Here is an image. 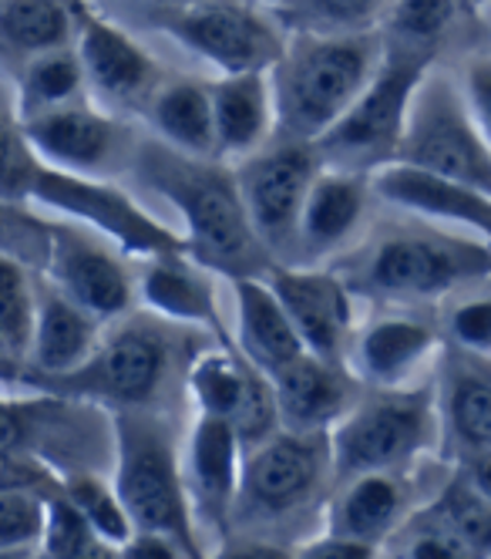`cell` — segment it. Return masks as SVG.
Masks as SVG:
<instances>
[{
    "instance_id": "17",
    "label": "cell",
    "mask_w": 491,
    "mask_h": 559,
    "mask_svg": "<svg viewBox=\"0 0 491 559\" xmlns=\"http://www.w3.org/2000/svg\"><path fill=\"white\" fill-rule=\"evenodd\" d=\"M246 445L229 418L199 415L185 449V483L195 509V523L216 530L219 543L229 539L236 502L242 489Z\"/></svg>"
},
{
    "instance_id": "22",
    "label": "cell",
    "mask_w": 491,
    "mask_h": 559,
    "mask_svg": "<svg viewBox=\"0 0 491 559\" xmlns=\"http://www.w3.org/2000/svg\"><path fill=\"white\" fill-rule=\"evenodd\" d=\"M139 297L161 321L209 331L216 334L219 344L236 347V337H229L219 313L213 270L202 266L195 257L189 253L152 257L139 280Z\"/></svg>"
},
{
    "instance_id": "46",
    "label": "cell",
    "mask_w": 491,
    "mask_h": 559,
    "mask_svg": "<svg viewBox=\"0 0 491 559\" xmlns=\"http://www.w3.org/2000/svg\"><path fill=\"white\" fill-rule=\"evenodd\" d=\"M250 4H256V8H266V11H279V8H286V4H290V0H250Z\"/></svg>"
},
{
    "instance_id": "8",
    "label": "cell",
    "mask_w": 491,
    "mask_h": 559,
    "mask_svg": "<svg viewBox=\"0 0 491 559\" xmlns=\"http://www.w3.org/2000/svg\"><path fill=\"white\" fill-rule=\"evenodd\" d=\"M337 486L331 431H286L279 428L266 442L246 449L242 489L236 502V526H283L286 519L307 515L320 506L323 492Z\"/></svg>"
},
{
    "instance_id": "26",
    "label": "cell",
    "mask_w": 491,
    "mask_h": 559,
    "mask_svg": "<svg viewBox=\"0 0 491 559\" xmlns=\"http://www.w3.org/2000/svg\"><path fill=\"white\" fill-rule=\"evenodd\" d=\"M441 350V334L418 317L387 313L378 317L354 337L357 374L374 388L411 384V378Z\"/></svg>"
},
{
    "instance_id": "47",
    "label": "cell",
    "mask_w": 491,
    "mask_h": 559,
    "mask_svg": "<svg viewBox=\"0 0 491 559\" xmlns=\"http://www.w3.org/2000/svg\"><path fill=\"white\" fill-rule=\"evenodd\" d=\"M471 4H475V8H488V4H491V0H471Z\"/></svg>"
},
{
    "instance_id": "7",
    "label": "cell",
    "mask_w": 491,
    "mask_h": 559,
    "mask_svg": "<svg viewBox=\"0 0 491 559\" xmlns=\"http://www.w3.org/2000/svg\"><path fill=\"white\" fill-rule=\"evenodd\" d=\"M434 61L438 58L428 51L387 45L371 85L360 92V98L340 122L316 142L323 166L374 176L378 169L397 163L411 102L428 71L434 68Z\"/></svg>"
},
{
    "instance_id": "42",
    "label": "cell",
    "mask_w": 491,
    "mask_h": 559,
    "mask_svg": "<svg viewBox=\"0 0 491 559\" xmlns=\"http://www.w3.org/2000/svg\"><path fill=\"white\" fill-rule=\"evenodd\" d=\"M381 549L371 546V543H360V539H350V536H340V533H331V530H326L323 536H316V539H310V543L297 546L300 559H371Z\"/></svg>"
},
{
    "instance_id": "3",
    "label": "cell",
    "mask_w": 491,
    "mask_h": 559,
    "mask_svg": "<svg viewBox=\"0 0 491 559\" xmlns=\"http://www.w3.org/2000/svg\"><path fill=\"white\" fill-rule=\"evenodd\" d=\"M115 489L125 502L135 530H152L179 539L189 556H199V523L169 421L152 408L111 412Z\"/></svg>"
},
{
    "instance_id": "6",
    "label": "cell",
    "mask_w": 491,
    "mask_h": 559,
    "mask_svg": "<svg viewBox=\"0 0 491 559\" xmlns=\"http://www.w3.org/2000/svg\"><path fill=\"white\" fill-rule=\"evenodd\" d=\"M491 276V243L465 239L444 229L391 233L374 250H367L347 284L354 294L394 297V300H431L452 294L471 280Z\"/></svg>"
},
{
    "instance_id": "29",
    "label": "cell",
    "mask_w": 491,
    "mask_h": 559,
    "mask_svg": "<svg viewBox=\"0 0 491 559\" xmlns=\"http://www.w3.org/2000/svg\"><path fill=\"white\" fill-rule=\"evenodd\" d=\"M145 118L166 145L199 155L219 158L216 139V108H213V85L195 82V78H166L152 102L145 105Z\"/></svg>"
},
{
    "instance_id": "32",
    "label": "cell",
    "mask_w": 491,
    "mask_h": 559,
    "mask_svg": "<svg viewBox=\"0 0 491 559\" xmlns=\"http://www.w3.org/2000/svg\"><path fill=\"white\" fill-rule=\"evenodd\" d=\"M0 41L11 61H27L77 41L74 0H0Z\"/></svg>"
},
{
    "instance_id": "10",
    "label": "cell",
    "mask_w": 491,
    "mask_h": 559,
    "mask_svg": "<svg viewBox=\"0 0 491 559\" xmlns=\"http://www.w3.org/2000/svg\"><path fill=\"white\" fill-rule=\"evenodd\" d=\"M21 203H37L58 216L85 223L88 229L111 239L129 257L152 260L166 253H189L185 236L152 219L135 199H129V192L115 189L101 176L55 169L48 163H40V155L24 182Z\"/></svg>"
},
{
    "instance_id": "34",
    "label": "cell",
    "mask_w": 491,
    "mask_h": 559,
    "mask_svg": "<svg viewBox=\"0 0 491 559\" xmlns=\"http://www.w3.org/2000/svg\"><path fill=\"white\" fill-rule=\"evenodd\" d=\"M394 0H290L276 11L286 31L316 34H363L381 31Z\"/></svg>"
},
{
    "instance_id": "2",
    "label": "cell",
    "mask_w": 491,
    "mask_h": 559,
    "mask_svg": "<svg viewBox=\"0 0 491 559\" xmlns=\"http://www.w3.org/2000/svg\"><path fill=\"white\" fill-rule=\"evenodd\" d=\"M384 31L316 34L290 31L283 58L270 71L276 132L320 142L354 108L384 61Z\"/></svg>"
},
{
    "instance_id": "35",
    "label": "cell",
    "mask_w": 491,
    "mask_h": 559,
    "mask_svg": "<svg viewBox=\"0 0 491 559\" xmlns=\"http://www.w3.org/2000/svg\"><path fill=\"white\" fill-rule=\"evenodd\" d=\"M61 486L77 502V509L92 519V526L98 530V536L115 552H121L129 546V539L135 536V523H132L125 502H121L118 489H115V478H111V483H105L95 468L81 465V468H64L61 472Z\"/></svg>"
},
{
    "instance_id": "9",
    "label": "cell",
    "mask_w": 491,
    "mask_h": 559,
    "mask_svg": "<svg viewBox=\"0 0 491 559\" xmlns=\"http://www.w3.org/2000/svg\"><path fill=\"white\" fill-rule=\"evenodd\" d=\"M145 21L219 74L273 71L290 31L250 0H199L182 8H148Z\"/></svg>"
},
{
    "instance_id": "37",
    "label": "cell",
    "mask_w": 491,
    "mask_h": 559,
    "mask_svg": "<svg viewBox=\"0 0 491 559\" xmlns=\"http://www.w3.org/2000/svg\"><path fill=\"white\" fill-rule=\"evenodd\" d=\"M40 552L55 559L115 556V549L98 536L92 519L77 509V502L64 492V486L48 496V530H45V546H40Z\"/></svg>"
},
{
    "instance_id": "1",
    "label": "cell",
    "mask_w": 491,
    "mask_h": 559,
    "mask_svg": "<svg viewBox=\"0 0 491 559\" xmlns=\"http://www.w3.org/2000/svg\"><path fill=\"white\" fill-rule=\"evenodd\" d=\"M135 169L179 213L189 257L202 266L236 280L266 276L276 263L246 210L236 169L223 166V158H199L166 142H145Z\"/></svg>"
},
{
    "instance_id": "23",
    "label": "cell",
    "mask_w": 491,
    "mask_h": 559,
    "mask_svg": "<svg viewBox=\"0 0 491 559\" xmlns=\"http://www.w3.org/2000/svg\"><path fill=\"white\" fill-rule=\"evenodd\" d=\"M411 478L404 472H360L334 486V496L326 502V530L384 546L411 515Z\"/></svg>"
},
{
    "instance_id": "44",
    "label": "cell",
    "mask_w": 491,
    "mask_h": 559,
    "mask_svg": "<svg viewBox=\"0 0 491 559\" xmlns=\"http://www.w3.org/2000/svg\"><path fill=\"white\" fill-rule=\"evenodd\" d=\"M458 468L471 478L475 489H481L491 499V449H481V452H471V455L458 459Z\"/></svg>"
},
{
    "instance_id": "20",
    "label": "cell",
    "mask_w": 491,
    "mask_h": 559,
    "mask_svg": "<svg viewBox=\"0 0 491 559\" xmlns=\"http://www.w3.org/2000/svg\"><path fill=\"white\" fill-rule=\"evenodd\" d=\"M360 381L344 361H326L310 350L300 354L294 365L273 374L279 425L286 431H334L363 394Z\"/></svg>"
},
{
    "instance_id": "16",
    "label": "cell",
    "mask_w": 491,
    "mask_h": 559,
    "mask_svg": "<svg viewBox=\"0 0 491 559\" xmlns=\"http://www.w3.org/2000/svg\"><path fill=\"white\" fill-rule=\"evenodd\" d=\"M77 11V55L85 61L92 92L111 108H142L152 102L155 88L166 82L155 58L135 37L101 17L88 0H74Z\"/></svg>"
},
{
    "instance_id": "39",
    "label": "cell",
    "mask_w": 491,
    "mask_h": 559,
    "mask_svg": "<svg viewBox=\"0 0 491 559\" xmlns=\"http://www.w3.org/2000/svg\"><path fill=\"white\" fill-rule=\"evenodd\" d=\"M394 543L397 556L407 559H471L468 546L428 509L421 515H407V523L394 533Z\"/></svg>"
},
{
    "instance_id": "13",
    "label": "cell",
    "mask_w": 491,
    "mask_h": 559,
    "mask_svg": "<svg viewBox=\"0 0 491 559\" xmlns=\"http://www.w3.org/2000/svg\"><path fill=\"white\" fill-rule=\"evenodd\" d=\"M189 391L199 415L229 418L246 449L266 442L283 428L273 378L260 371L239 347L219 344L213 350H202L189 368Z\"/></svg>"
},
{
    "instance_id": "38",
    "label": "cell",
    "mask_w": 491,
    "mask_h": 559,
    "mask_svg": "<svg viewBox=\"0 0 491 559\" xmlns=\"http://www.w3.org/2000/svg\"><path fill=\"white\" fill-rule=\"evenodd\" d=\"M48 496L27 486H4L0 492V552L27 556L45 546Z\"/></svg>"
},
{
    "instance_id": "4",
    "label": "cell",
    "mask_w": 491,
    "mask_h": 559,
    "mask_svg": "<svg viewBox=\"0 0 491 559\" xmlns=\"http://www.w3.org/2000/svg\"><path fill=\"white\" fill-rule=\"evenodd\" d=\"M444 442L438 381L421 388L367 384L331 431L337 483L360 472H404Z\"/></svg>"
},
{
    "instance_id": "40",
    "label": "cell",
    "mask_w": 491,
    "mask_h": 559,
    "mask_svg": "<svg viewBox=\"0 0 491 559\" xmlns=\"http://www.w3.org/2000/svg\"><path fill=\"white\" fill-rule=\"evenodd\" d=\"M444 331L455 347L491 357V297H468L455 304L444 321Z\"/></svg>"
},
{
    "instance_id": "31",
    "label": "cell",
    "mask_w": 491,
    "mask_h": 559,
    "mask_svg": "<svg viewBox=\"0 0 491 559\" xmlns=\"http://www.w3.org/2000/svg\"><path fill=\"white\" fill-rule=\"evenodd\" d=\"M481 8L471 0H394V8L384 21V41L411 51L441 55L462 34L481 27Z\"/></svg>"
},
{
    "instance_id": "19",
    "label": "cell",
    "mask_w": 491,
    "mask_h": 559,
    "mask_svg": "<svg viewBox=\"0 0 491 559\" xmlns=\"http://www.w3.org/2000/svg\"><path fill=\"white\" fill-rule=\"evenodd\" d=\"M374 192L407 216L455 226L491 243V192L481 186L411 163H391L374 173Z\"/></svg>"
},
{
    "instance_id": "30",
    "label": "cell",
    "mask_w": 491,
    "mask_h": 559,
    "mask_svg": "<svg viewBox=\"0 0 491 559\" xmlns=\"http://www.w3.org/2000/svg\"><path fill=\"white\" fill-rule=\"evenodd\" d=\"M88 71L74 45L27 58L21 61L17 82L11 88V115L27 122V118L88 98Z\"/></svg>"
},
{
    "instance_id": "41",
    "label": "cell",
    "mask_w": 491,
    "mask_h": 559,
    "mask_svg": "<svg viewBox=\"0 0 491 559\" xmlns=\"http://www.w3.org/2000/svg\"><path fill=\"white\" fill-rule=\"evenodd\" d=\"M465 98L478 118L481 132L491 142V55L471 58L465 68Z\"/></svg>"
},
{
    "instance_id": "15",
    "label": "cell",
    "mask_w": 491,
    "mask_h": 559,
    "mask_svg": "<svg viewBox=\"0 0 491 559\" xmlns=\"http://www.w3.org/2000/svg\"><path fill=\"white\" fill-rule=\"evenodd\" d=\"M270 287L283 300L286 313L307 344L310 354L326 361H344L354 347V287L347 276L323 270L316 263H273L266 270Z\"/></svg>"
},
{
    "instance_id": "36",
    "label": "cell",
    "mask_w": 491,
    "mask_h": 559,
    "mask_svg": "<svg viewBox=\"0 0 491 559\" xmlns=\"http://www.w3.org/2000/svg\"><path fill=\"white\" fill-rule=\"evenodd\" d=\"M431 515L452 530L471 556H491V499L471 486V478L458 468L438 499L428 506Z\"/></svg>"
},
{
    "instance_id": "24",
    "label": "cell",
    "mask_w": 491,
    "mask_h": 559,
    "mask_svg": "<svg viewBox=\"0 0 491 559\" xmlns=\"http://www.w3.org/2000/svg\"><path fill=\"white\" fill-rule=\"evenodd\" d=\"M371 195H378L374 176L323 166L300 216V260L320 263L323 257L344 250L363 226Z\"/></svg>"
},
{
    "instance_id": "28",
    "label": "cell",
    "mask_w": 491,
    "mask_h": 559,
    "mask_svg": "<svg viewBox=\"0 0 491 559\" xmlns=\"http://www.w3.org/2000/svg\"><path fill=\"white\" fill-rule=\"evenodd\" d=\"M213 85L219 158H242L260 152L276 135V98L270 71L219 74Z\"/></svg>"
},
{
    "instance_id": "43",
    "label": "cell",
    "mask_w": 491,
    "mask_h": 559,
    "mask_svg": "<svg viewBox=\"0 0 491 559\" xmlns=\"http://www.w3.org/2000/svg\"><path fill=\"white\" fill-rule=\"evenodd\" d=\"M121 556H135V559H189V549L166 536V533H152V530H135L129 546L121 549Z\"/></svg>"
},
{
    "instance_id": "27",
    "label": "cell",
    "mask_w": 491,
    "mask_h": 559,
    "mask_svg": "<svg viewBox=\"0 0 491 559\" xmlns=\"http://www.w3.org/2000/svg\"><path fill=\"white\" fill-rule=\"evenodd\" d=\"M98 317L61 294L51 280L40 284V307H37V331L31 347L27 378H61L77 371L101 344Z\"/></svg>"
},
{
    "instance_id": "21",
    "label": "cell",
    "mask_w": 491,
    "mask_h": 559,
    "mask_svg": "<svg viewBox=\"0 0 491 559\" xmlns=\"http://www.w3.org/2000/svg\"><path fill=\"white\" fill-rule=\"evenodd\" d=\"M438 405L444 445L455 459L491 449V357L447 344L438 365Z\"/></svg>"
},
{
    "instance_id": "33",
    "label": "cell",
    "mask_w": 491,
    "mask_h": 559,
    "mask_svg": "<svg viewBox=\"0 0 491 559\" xmlns=\"http://www.w3.org/2000/svg\"><path fill=\"white\" fill-rule=\"evenodd\" d=\"M37 307L40 287L34 284V266L4 253L0 260V354H4L8 384H14L17 374L24 378L31 365Z\"/></svg>"
},
{
    "instance_id": "45",
    "label": "cell",
    "mask_w": 491,
    "mask_h": 559,
    "mask_svg": "<svg viewBox=\"0 0 491 559\" xmlns=\"http://www.w3.org/2000/svg\"><path fill=\"white\" fill-rule=\"evenodd\" d=\"M148 8H182V4H199V0H145Z\"/></svg>"
},
{
    "instance_id": "25",
    "label": "cell",
    "mask_w": 491,
    "mask_h": 559,
    "mask_svg": "<svg viewBox=\"0 0 491 559\" xmlns=\"http://www.w3.org/2000/svg\"><path fill=\"white\" fill-rule=\"evenodd\" d=\"M236 347L270 378L294 365L307 344L266 276H236Z\"/></svg>"
},
{
    "instance_id": "14",
    "label": "cell",
    "mask_w": 491,
    "mask_h": 559,
    "mask_svg": "<svg viewBox=\"0 0 491 559\" xmlns=\"http://www.w3.org/2000/svg\"><path fill=\"white\" fill-rule=\"evenodd\" d=\"M98 236L77 229L74 223H48L40 270H45V280H51L74 304L92 310L98 321H118L132 310L135 284L121 257Z\"/></svg>"
},
{
    "instance_id": "12",
    "label": "cell",
    "mask_w": 491,
    "mask_h": 559,
    "mask_svg": "<svg viewBox=\"0 0 491 559\" xmlns=\"http://www.w3.org/2000/svg\"><path fill=\"white\" fill-rule=\"evenodd\" d=\"M320 169L323 155L316 142L279 132L273 135V142L246 155L236 166L250 219L273 260L279 263H294L300 257V216Z\"/></svg>"
},
{
    "instance_id": "18",
    "label": "cell",
    "mask_w": 491,
    "mask_h": 559,
    "mask_svg": "<svg viewBox=\"0 0 491 559\" xmlns=\"http://www.w3.org/2000/svg\"><path fill=\"white\" fill-rule=\"evenodd\" d=\"M17 126L40 155V163L68 173L105 176L125 152V129L115 122V115L95 108L88 98L27 118V122L17 118Z\"/></svg>"
},
{
    "instance_id": "11",
    "label": "cell",
    "mask_w": 491,
    "mask_h": 559,
    "mask_svg": "<svg viewBox=\"0 0 491 559\" xmlns=\"http://www.w3.org/2000/svg\"><path fill=\"white\" fill-rule=\"evenodd\" d=\"M397 163L434 169L491 192V142L478 126L465 88L444 71L431 68L421 82L407 115Z\"/></svg>"
},
{
    "instance_id": "5",
    "label": "cell",
    "mask_w": 491,
    "mask_h": 559,
    "mask_svg": "<svg viewBox=\"0 0 491 559\" xmlns=\"http://www.w3.org/2000/svg\"><path fill=\"white\" fill-rule=\"evenodd\" d=\"M179 361V341L169 328L152 321H125L115 328L85 365L61 378H27L45 394H64L68 402L115 408H152L169 388Z\"/></svg>"
}]
</instances>
